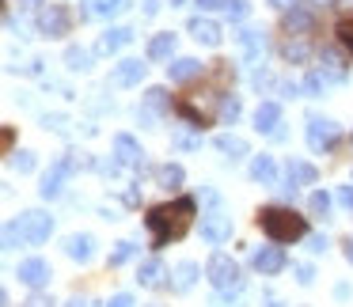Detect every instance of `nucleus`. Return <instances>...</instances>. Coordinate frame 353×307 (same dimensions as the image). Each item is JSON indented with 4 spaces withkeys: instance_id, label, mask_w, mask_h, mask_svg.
Segmentation results:
<instances>
[{
    "instance_id": "ddd939ff",
    "label": "nucleus",
    "mask_w": 353,
    "mask_h": 307,
    "mask_svg": "<svg viewBox=\"0 0 353 307\" xmlns=\"http://www.w3.org/2000/svg\"><path fill=\"white\" fill-rule=\"evenodd\" d=\"M190 34H194L198 42H205V46H221V27H216L213 19L194 16V19H190Z\"/></svg>"
},
{
    "instance_id": "4468645a",
    "label": "nucleus",
    "mask_w": 353,
    "mask_h": 307,
    "mask_svg": "<svg viewBox=\"0 0 353 307\" xmlns=\"http://www.w3.org/2000/svg\"><path fill=\"white\" fill-rule=\"evenodd\" d=\"M251 178H254V182H262V186H274L277 182V163L270 160V156H254Z\"/></svg>"
},
{
    "instance_id": "f3484780",
    "label": "nucleus",
    "mask_w": 353,
    "mask_h": 307,
    "mask_svg": "<svg viewBox=\"0 0 353 307\" xmlns=\"http://www.w3.org/2000/svg\"><path fill=\"white\" fill-rule=\"evenodd\" d=\"M171 54H175V34H171V31L156 34V39L148 42V57H152V61H168Z\"/></svg>"
},
{
    "instance_id": "4c0bfd02",
    "label": "nucleus",
    "mask_w": 353,
    "mask_h": 307,
    "mask_svg": "<svg viewBox=\"0 0 353 307\" xmlns=\"http://www.w3.org/2000/svg\"><path fill=\"white\" fill-rule=\"evenodd\" d=\"M312 277H315L312 266H296V281H300V284H312Z\"/></svg>"
},
{
    "instance_id": "a211bd4d",
    "label": "nucleus",
    "mask_w": 353,
    "mask_h": 307,
    "mask_svg": "<svg viewBox=\"0 0 353 307\" xmlns=\"http://www.w3.org/2000/svg\"><path fill=\"white\" fill-rule=\"evenodd\" d=\"M156 182H160L163 190H179V186H183V167H179V163H160V167H156Z\"/></svg>"
},
{
    "instance_id": "393cba45",
    "label": "nucleus",
    "mask_w": 353,
    "mask_h": 307,
    "mask_svg": "<svg viewBox=\"0 0 353 307\" xmlns=\"http://www.w3.org/2000/svg\"><path fill=\"white\" fill-rule=\"evenodd\" d=\"M88 16H114V12L125 8V0H84Z\"/></svg>"
},
{
    "instance_id": "c85d7f7f",
    "label": "nucleus",
    "mask_w": 353,
    "mask_h": 307,
    "mask_svg": "<svg viewBox=\"0 0 353 307\" xmlns=\"http://www.w3.org/2000/svg\"><path fill=\"white\" fill-rule=\"evenodd\" d=\"M307 209H312L315 216H327V209H330V198H327L323 190H315L312 198H307Z\"/></svg>"
},
{
    "instance_id": "ea45409f",
    "label": "nucleus",
    "mask_w": 353,
    "mask_h": 307,
    "mask_svg": "<svg viewBox=\"0 0 353 307\" xmlns=\"http://www.w3.org/2000/svg\"><path fill=\"white\" fill-rule=\"evenodd\" d=\"M23 307H54V304H50V299L46 296H31V299H27V304Z\"/></svg>"
},
{
    "instance_id": "423d86ee",
    "label": "nucleus",
    "mask_w": 353,
    "mask_h": 307,
    "mask_svg": "<svg viewBox=\"0 0 353 307\" xmlns=\"http://www.w3.org/2000/svg\"><path fill=\"white\" fill-rule=\"evenodd\" d=\"M285 262H289V258H285L281 246H262V251L251 254V266L259 269V273H281Z\"/></svg>"
},
{
    "instance_id": "dca6fc26",
    "label": "nucleus",
    "mask_w": 353,
    "mask_h": 307,
    "mask_svg": "<svg viewBox=\"0 0 353 307\" xmlns=\"http://www.w3.org/2000/svg\"><path fill=\"white\" fill-rule=\"evenodd\" d=\"M69 171H72V163H69V160L57 163V167L50 171L46 178H42V198H57V193H61V178L69 175Z\"/></svg>"
},
{
    "instance_id": "20e7f679",
    "label": "nucleus",
    "mask_w": 353,
    "mask_h": 307,
    "mask_svg": "<svg viewBox=\"0 0 353 307\" xmlns=\"http://www.w3.org/2000/svg\"><path fill=\"white\" fill-rule=\"evenodd\" d=\"M72 27V16L65 4H46V8L39 12V31L50 34V39H61V34H69Z\"/></svg>"
},
{
    "instance_id": "49530a36",
    "label": "nucleus",
    "mask_w": 353,
    "mask_h": 307,
    "mask_svg": "<svg viewBox=\"0 0 353 307\" xmlns=\"http://www.w3.org/2000/svg\"><path fill=\"white\" fill-rule=\"evenodd\" d=\"M171 4H183V0H171Z\"/></svg>"
},
{
    "instance_id": "39448f33",
    "label": "nucleus",
    "mask_w": 353,
    "mask_h": 307,
    "mask_svg": "<svg viewBox=\"0 0 353 307\" xmlns=\"http://www.w3.org/2000/svg\"><path fill=\"white\" fill-rule=\"evenodd\" d=\"M19 228H23V235H27V243H46L50 239V231H54V220H50L46 213H23L19 216Z\"/></svg>"
},
{
    "instance_id": "0eeeda50",
    "label": "nucleus",
    "mask_w": 353,
    "mask_h": 307,
    "mask_svg": "<svg viewBox=\"0 0 353 307\" xmlns=\"http://www.w3.org/2000/svg\"><path fill=\"white\" fill-rule=\"evenodd\" d=\"M307 145H312V152H327L334 145V125L323 122V118H312L307 122Z\"/></svg>"
},
{
    "instance_id": "9b49d317",
    "label": "nucleus",
    "mask_w": 353,
    "mask_h": 307,
    "mask_svg": "<svg viewBox=\"0 0 353 307\" xmlns=\"http://www.w3.org/2000/svg\"><path fill=\"white\" fill-rule=\"evenodd\" d=\"M285 190H296V186H307V182H315V167L312 163H304V160H292L289 167H285Z\"/></svg>"
},
{
    "instance_id": "6ab92c4d",
    "label": "nucleus",
    "mask_w": 353,
    "mask_h": 307,
    "mask_svg": "<svg viewBox=\"0 0 353 307\" xmlns=\"http://www.w3.org/2000/svg\"><path fill=\"white\" fill-rule=\"evenodd\" d=\"M130 39H133V34L125 31V27H114V31H107V34H103V39H99V46H95V50H99V54H114V50H122Z\"/></svg>"
},
{
    "instance_id": "6e6552de",
    "label": "nucleus",
    "mask_w": 353,
    "mask_h": 307,
    "mask_svg": "<svg viewBox=\"0 0 353 307\" xmlns=\"http://www.w3.org/2000/svg\"><path fill=\"white\" fill-rule=\"evenodd\" d=\"M19 281L23 284H31V288H39V284H46L50 281V262H42V258H27V262H19Z\"/></svg>"
},
{
    "instance_id": "f257e3e1",
    "label": "nucleus",
    "mask_w": 353,
    "mask_h": 307,
    "mask_svg": "<svg viewBox=\"0 0 353 307\" xmlns=\"http://www.w3.org/2000/svg\"><path fill=\"white\" fill-rule=\"evenodd\" d=\"M194 198H175V201H163V205H152L145 216L148 231H152V246L160 251V246L175 243V239H183L186 231H190L194 224Z\"/></svg>"
},
{
    "instance_id": "58836bf2",
    "label": "nucleus",
    "mask_w": 353,
    "mask_h": 307,
    "mask_svg": "<svg viewBox=\"0 0 353 307\" xmlns=\"http://www.w3.org/2000/svg\"><path fill=\"white\" fill-rule=\"evenodd\" d=\"M107 307H133V299H130V296H125V292H118V296H114V299H110V304H107Z\"/></svg>"
},
{
    "instance_id": "7ed1b4c3",
    "label": "nucleus",
    "mask_w": 353,
    "mask_h": 307,
    "mask_svg": "<svg viewBox=\"0 0 353 307\" xmlns=\"http://www.w3.org/2000/svg\"><path fill=\"white\" fill-rule=\"evenodd\" d=\"M205 277L213 281V288H221V292H236L239 288V266L228 258V254H209V262H205Z\"/></svg>"
},
{
    "instance_id": "aec40b11",
    "label": "nucleus",
    "mask_w": 353,
    "mask_h": 307,
    "mask_svg": "<svg viewBox=\"0 0 353 307\" xmlns=\"http://www.w3.org/2000/svg\"><path fill=\"white\" fill-rule=\"evenodd\" d=\"M141 76H145V65H141V61H122V65L114 69V84H122V87L137 84Z\"/></svg>"
},
{
    "instance_id": "2f4dec72",
    "label": "nucleus",
    "mask_w": 353,
    "mask_h": 307,
    "mask_svg": "<svg viewBox=\"0 0 353 307\" xmlns=\"http://www.w3.org/2000/svg\"><path fill=\"white\" fill-rule=\"evenodd\" d=\"M224 12H228L232 19H243L247 16V4H243V0H224Z\"/></svg>"
},
{
    "instance_id": "72a5a7b5",
    "label": "nucleus",
    "mask_w": 353,
    "mask_h": 307,
    "mask_svg": "<svg viewBox=\"0 0 353 307\" xmlns=\"http://www.w3.org/2000/svg\"><path fill=\"white\" fill-rule=\"evenodd\" d=\"M148 103H152V107H168V92H163V87H152V92H148Z\"/></svg>"
},
{
    "instance_id": "bb28decb",
    "label": "nucleus",
    "mask_w": 353,
    "mask_h": 307,
    "mask_svg": "<svg viewBox=\"0 0 353 307\" xmlns=\"http://www.w3.org/2000/svg\"><path fill=\"white\" fill-rule=\"evenodd\" d=\"M239 42H243L247 57H259L262 54V34L259 31H243V34H239Z\"/></svg>"
},
{
    "instance_id": "4be33fe9",
    "label": "nucleus",
    "mask_w": 353,
    "mask_h": 307,
    "mask_svg": "<svg viewBox=\"0 0 353 307\" xmlns=\"http://www.w3.org/2000/svg\"><path fill=\"white\" fill-rule=\"evenodd\" d=\"M160 277H163V262H160V258H148L145 266H141L137 281L145 284V288H156V284H160Z\"/></svg>"
},
{
    "instance_id": "412c9836",
    "label": "nucleus",
    "mask_w": 353,
    "mask_h": 307,
    "mask_svg": "<svg viewBox=\"0 0 353 307\" xmlns=\"http://www.w3.org/2000/svg\"><path fill=\"white\" fill-rule=\"evenodd\" d=\"M198 72H201V65L194 61V57H179V61L168 65V76L171 80H194Z\"/></svg>"
},
{
    "instance_id": "a878e982",
    "label": "nucleus",
    "mask_w": 353,
    "mask_h": 307,
    "mask_svg": "<svg viewBox=\"0 0 353 307\" xmlns=\"http://www.w3.org/2000/svg\"><path fill=\"white\" fill-rule=\"evenodd\" d=\"M216 148H221V152H228L232 160H236V156H247V145L239 137H228V133H224V137H216Z\"/></svg>"
},
{
    "instance_id": "473e14b6",
    "label": "nucleus",
    "mask_w": 353,
    "mask_h": 307,
    "mask_svg": "<svg viewBox=\"0 0 353 307\" xmlns=\"http://www.w3.org/2000/svg\"><path fill=\"white\" fill-rule=\"evenodd\" d=\"M304 87L307 92H323V87H327V76H323V72H312V76L304 80Z\"/></svg>"
},
{
    "instance_id": "79ce46f5",
    "label": "nucleus",
    "mask_w": 353,
    "mask_h": 307,
    "mask_svg": "<svg viewBox=\"0 0 353 307\" xmlns=\"http://www.w3.org/2000/svg\"><path fill=\"white\" fill-rule=\"evenodd\" d=\"M312 251H315V254H319V251H327V239H323V235H315V239H312Z\"/></svg>"
},
{
    "instance_id": "e433bc0d",
    "label": "nucleus",
    "mask_w": 353,
    "mask_h": 307,
    "mask_svg": "<svg viewBox=\"0 0 353 307\" xmlns=\"http://www.w3.org/2000/svg\"><path fill=\"white\" fill-rule=\"evenodd\" d=\"M16 167H19V171H31V167H34V156H31V152H19V156H16Z\"/></svg>"
},
{
    "instance_id": "7c9ffc66",
    "label": "nucleus",
    "mask_w": 353,
    "mask_h": 307,
    "mask_svg": "<svg viewBox=\"0 0 353 307\" xmlns=\"http://www.w3.org/2000/svg\"><path fill=\"white\" fill-rule=\"evenodd\" d=\"M221 118H224V122H236V118H239V103L236 99H224L221 103Z\"/></svg>"
},
{
    "instance_id": "c03bdc74",
    "label": "nucleus",
    "mask_w": 353,
    "mask_h": 307,
    "mask_svg": "<svg viewBox=\"0 0 353 307\" xmlns=\"http://www.w3.org/2000/svg\"><path fill=\"white\" fill-rule=\"evenodd\" d=\"M270 4H274V8H289L292 0H270Z\"/></svg>"
},
{
    "instance_id": "c756f323",
    "label": "nucleus",
    "mask_w": 353,
    "mask_h": 307,
    "mask_svg": "<svg viewBox=\"0 0 353 307\" xmlns=\"http://www.w3.org/2000/svg\"><path fill=\"white\" fill-rule=\"evenodd\" d=\"M338 42H342V46L353 54V16H345L342 23H338Z\"/></svg>"
},
{
    "instance_id": "de8ad7c7",
    "label": "nucleus",
    "mask_w": 353,
    "mask_h": 307,
    "mask_svg": "<svg viewBox=\"0 0 353 307\" xmlns=\"http://www.w3.org/2000/svg\"><path fill=\"white\" fill-rule=\"evenodd\" d=\"M27 4H34V0H27Z\"/></svg>"
},
{
    "instance_id": "a18cd8bd",
    "label": "nucleus",
    "mask_w": 353,
    "mask_h": 307,
    "mask_svg": "<svg viewBox=\"0 0 353 307\" xmlns=\"http://www.w3.org/2000/svg\"><path fill=\"white\" fill-rule=\"evenodd\" d=\"M69 307H92L88 299H69Z\"/></svg>"
},
{
    "instance_id": "9d476101",
    "label": "nucleus",
    "mask_w": 353,
    "mask_h": 307,
    "mask_svg": "<svg viewBox=\"0 0 353 307\" xmlns=\"http://www.w3.org/2000/svg\"><path fill=\"white\" fill-rule=\"evenodd\" d=\"M232 235V220H228V216H221V213H216V216H205V220H201V239H205V243H224V239H228Z\"/></svg>"
},
{
    "instance_id": "cd10ccee",
    "label": "nucleus",
    "mask_w": 353,
    "mask_h": 307,
    "mask_svg": "<svg viewBox=\"0 0 353 307\" xmlns=\"http://www.w3.org/2000/svg\"><path fill=\"white\" fill-rule=\"evenodd\" d=\"M133 254H137V246H133V243H118L114 251H110V266H125Z\"/></svg>"
},
{
    "instance_id": "5701e85b",
    "label": "nucleus",
    "mask_w": 353,
    "mask_h": 307,
    "mask_svg": "<svg viewBox=\"0 0 353 307\" xmlns=\"http://www.w3.org/2000/svg\"><path fill=\"white\" fill-rule=\"evenodd\" d=\"M65 251H69V258L88 262V258H92V235H72L69 243H65Z\"/></svg>"
},
{
    "instance_id": "2eb2a0df",
    "label": "nucleus",
    "mask_w": 353,
    "mask_h": 307,
    "mask_svg": "<svg viewBox=\"0 0 353 307\" xmlns=\"http://www.w3.org/2000/svg\"><path fill=\"white\" fill-rule=\"evenodd\" d=\"M114 152H118V160H122V163H141V156H145V152H141V145L130 137V133H118V137H114Z\"/></svg>"
},
{
    "instance_id": "f03ea898",
    "label": "nucleus",
    "mask_w": 353,
    "mask_h": 307,
    "mask_svg": "<svg viewBox=\"0 0 353 307\" xmlns=\"http://www.w3.org/2000/svg\"><path fill=\"white\" fill-rule=\"evenodd\" d=\"M259 228L266 231L274 243H296V239H304L307 235V220L304 216H296L292 209H285V205H266V209H259Z\"/></svg>"
},
{
    "instance_id": "c9c22d12",
    "label": "nucleus",
    "mask_w": 353,
    "mask_h": 307,
    "mask_svg": "<svg viewBox=\"0 0 353 307\" xmlns=\"http://www.w3.org/2000/svg\"><path fill=\"white\" fill-rule=\"evenodd\" d=\"M338 205L353 213V186H342V190H338Z\"/></svg>"
},
{
    "instance_id": "a19ab883",
    "label": "nucleus",
    "mask_w": 353,
    "mask_h": 307,
    "mask_svg": "<svg viewBox=\"0 0 353 307\" xmlns=\"http://www.w3.org/2000/svg\"><path fill=\"white\" fill-rule=\"evenodd\" d=\"M198 8L209 12V8H224V0H198Z\"/></svg>"
},
{
    "instance_id": "37998d69",
    "label": "nucleus",
    "mask_w": 353,
    "mask_h": 307,
    "mask_svg": "<svg viewBox=\"0 0 353 307\" xmlns=\"http://www.w3.org/2000/svg\"><path fill=\"white\" fill-rule=\"evenodd\" d=\"M342 246H345V258H350V266H353V239H345Z\"/></svg>"
},
{
    "instance_id": "f8f14e48",
    "label": "nucleus",
    "mask_w": 353,
    "mask_h": 307,
    "mask_svg": "<svg viewBox=\"0 0 353 307\" xmlns=\"http://www.w3.org/2000/svg\"><path fill=\"white\" fill-rule=\"evenodd\" d=\"M175 114H183L186 122H190V125H198V129H205V125H213V114H205L201 107H194V103L186 99V95H179V99H175Z\"/></svg>"
},
{
    "instance_id": "f704fd0d",
    "label": "nucleus",
    "mask_w": 353,
    "mask_h": 307,
    "mask_svg": "<svg viewBox=\"0 0 353 307\" xmlns=\"http://www.w3.org/2000/svg\"><path fill=\"white\" fill-rule=\"evenodd\" d=\"M69 65L72 69H88V54L84 50H69Z\"/></svg>"
},
{
    "instance_id": "1a4fd4ad",
    "label": "nucleus",
    "mask_w": 353,
    "mask_h": 307,
    "mask_svg": "<svg viewBox=\"0 0 353 307\" xmlns=\"http://www.w3.org/2000/svg\"><path fill=\"white\" fill-rule=\"evenodd\" d=\"M281 107L277 103H262L259 110H254V129L259 133H274V137H281Z\"/></svg>"
},
{
    "instance_id": "b1692460",
    "label": "nucleus",
    "mask_w": 353,
    "mask_h": 307,
    "mask_svg": "<svg viewBox=\"0 0 353 307\" xmlns=\"http://www.w3.org/2000/svg\"><path fill=\"white\" fill-rule=\"evenodd\" d=\"M194 281H198V266H194V262H179L175 266V288L186 292V288H194Z\"/></svg>"
}]
</instances>
